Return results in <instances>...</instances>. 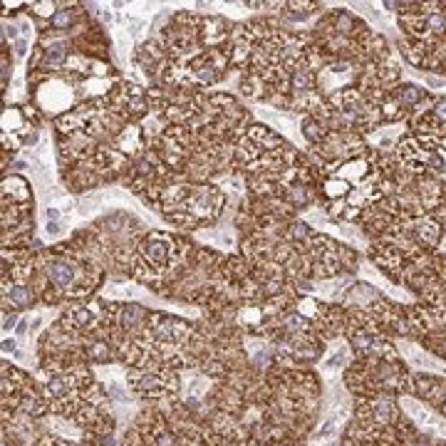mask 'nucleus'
I'll list each match as a JSON object with an SVG mask.
<instances>
[{"instance_id": "obj_1", "label": "nucleus", "mask_w": 446, "mask_h": 446, "mask_svg": "<svg viewBox=\"0 0 446 446\" xmlns=\"http://www.w3.org/2000/svg\"><path fill=\"white\" fill-rule=\"evenodd\" d=\"M47 276H50V280L55 282L57 288H70L77 280V263H72L67 258L52 260L47 266Z\"/></svg>"}, {"instance_id": "obj_2", "label": "nucleus", "mask_w": 446, "mask_h": 446, "mask_svg": "<svg viewBox=\"0 0 446 446\" xmlns=\"http://www.w3.org/2000/svg\"><path fill=\"white\" fill-rule=\"evenodd\" d=\"M65 322L70 325L67 330H72V333H92L97 325V315L87 310V308H74V310H70L65 315Z\"/></svg>"}, {"instance_id": "obj_3", "label": "nucleus", "mask_w": 446, "mask_h": 446, "mask_svg": "<svg viewBox=\"0 0 446 446\" xmlns=\"http://www.w3.org/2000/svg\"><path fill=\"white\" fill-rule=\"evenodd\" d=\"M85 357L90 362H95V365H107L109 360H114V350L107 340L95 337L85 344Z\"/></svg>"}, {"instance_id": "obj_4", "label": "nucleus", "mask_w": 446, "mask_h": 446, "mask_svg": "<svg viewBox=\"0 0 446 446\" xmlns=\"http://www.w3.org/2000/svg\"><path fill=\"white\" fill-rule=\"evenodd\" d=\"M144 317H147L144 308L132 303V305H122L117 320H119V328H122V330H127V333H134V330H139V325L144 322Z\"/></svg>"}, {"instance_id": "obj_5", "label": "nucleus", "mask_w": 446, "mask_h": 446, "mask_svg": "<svg viewBox=\"0 0 446 446\" xmlns=\"http://www.w3.org/2000/svg\"><path fill=\"white\" fill-rule=\"evenodd\" d=\"M404 409H407V414L414 419V422H419V424H429L431 422V414H429V409L424 407L422 401H417V399H412V397H404Z\"/></svg>"}, {"instance_id": "obj_6", "label": "nucleus", "mask_w": 446, "mask_h": 446, "mask_svg": "<svg viewBox=\"0 0 446 446\" xmlns=\"http://www.w3.org/2000/svg\"><path fill=\"white\" fill-rule=\"evenodd\" d=\"M10 303L15 308H30L33 305V293H30L28 288H23V285H17L10 293Z\"/></svg>"}, {"instance_id": "obj_7", "label": "nucleus", "mask_w": 446, "mask_h": 446, "mask_svg": "<svg viewBox=\"0 0 446 446\" xmlns=\"http://www.w3.org/2000/svg\"><path fill=\"white\" fill-rule=\"evenodd\" d=\"M310 82H312V77H310L308 70H298V72L293 74V90L295 92H308L310 90Z\"/></svg>"}, {"instance_id": "obj_8", "label": "nucleus", "mask_w": 446, "mask_h": 446, "mask_svg": "<svg viewBox=\"0 0 446 446\" xmlns=\"http://www.w3.org/2000/svg\"><path fill=\"white\" fill-rule=\"evenodd\" d=\"M422 97V90L419 87H414V85H407V87H401V92H399V99H401V104H414Z\"/></svg>"}, {"instance_id": "obj_9", "label": "nucleus", "mask_w": 446, "mask_h": 446, "mask_svg": "<svg viewBox=\"0 0 446 446\" xmlns=\"http://www.w3.org/2000/svg\"><path fill=\"white\" fill-rule=\"evenodd\" d=\"M303 129H305V136H308V139H312V141L322 139L320 127H317L315 122H312V119H305V122H303Z\"/></svg>"}, {"instance_id": "obj_10", "label": "nucleus", "mask_w": 446, "mask_h": 446, "mask_svg": "<svg viewBox=\"0 0 446 446\" xmlns=\"http://www.w3.org/2000/svg\"><path fill=\"white\" fill-rule=\"evenodd\" d=\"M97 204H99V196H87V198H82V204H79L82 209L79 211H82V214H92Z\"/></svg>"}, {"instance_id": "obj_11", "label": "nucleus", "mask_w": 446, "mask_h": 446, "mask_svg": "<svg viewBox=\"0 0 446 446\" xmlns=\"http://www.w3.org/2000/svg\"><path fill=\"white\" fill-rule=\"evenodd\" d=\"M52 23L57 25V28H65V25L70 23V10H63V13H57L55 15V20H52Z\"/></svg>"}, {"instance_id": "obj_12", "label": "nucleus", "mask_w": 446, "mask_h": 446, "mask_svg": "<svg viewBox=\"0 0 446 446\" xmlns=\"http://www.w3.org/2000/svg\"><path fill=\"white\" fill-rule=\"evenodd\" d=\"M60 231H63V226H60L57 221H47V233H50V236H60Z\"/></svg>"}, {"instance_id": "obj_13", "label": "nucleus", "mask_w": 446, "mask_h": 446, "mask_svg": "<svg viewBox=\"0 0 446 446\" xmlns=\"http://www.w3.org/2000/svg\"><path fill=\"white\" fill-rule=\"evenodd\" d=\"M15 350H17L15 340H3V352H6V355H8V352H15Z\"/></svg>"}, {"instance_id": "obj_14", "label": "nucleus", "mask_w": 446, "mask_h": 446, "mask_svg": "<svg viewBox=\"0 0 446 446\" xmlns=\"http://www.w3.org/2000/svg\"><path fill=\"white\" fill-rule=\"evenodd\" d=\"M127 25H129V28H132L129 33H132V35H136L141 28H144V20H129V23H127Z\"/></svg>"}, {"instance_id": "obj_15", "label": "nucleus", "mask_w": 446, "mask_h": 446, "mask_svg": "<svg viewBox=\"0 0 446 446\" xmlns=\"http://www.w3.org/2000/svg\"><path fill=\"white\" fill-rule=\"evenodd\" d=\"M436 117L446 119V99H439V104H436Z\"/></svg>"}, {"instance_id": "obj_16", "label": "nucleus", "mask_w": 446, "mask_h": 446, "mask_svg": "<svg viewBox=\"0 0 446 446\" xmlns=\"http://www.w3.org/2000/svg\"><path fill=\"white\" fill-rule=\"evenodd\" d=\"M15 55L17 57L25 55V40H15Z\"/></svg>"}, {"instance_id": "obj_17", "label": "nucleus", "mask_w": 446, "mask_h": 446, "mask_svg": "<svg viewBox=\"0 0 446 446\" xmlns=\"http://www.w3.org/2000/svg\"><path fill=\"white\" fill-rule=\"evenodd\" d=\"M60 218V211L57 209H47V221H57Z\"/></svg>"}, {"instance_id": "obj_18", "label": "nucleus", "mask_w": 446, "mask_h": 446, "mask_svg": "<svg viewBox=\"0 0 446 446\" xmlns=\"http://www.w3.org/2000/svg\"><path fill=\"white\" fill-rule=\"evenodd\" d=\"M3 325H6V330H10L13 325H15V317H6V322H3Z\"/></svg>"}, {"instance_id": "obj_19", "label": "nucleus", "mask_w": 446, "mask_h": 446, "mask_svg": "<svg viewBox=\"0 0 446 446\" xmlns=\"http://www.w3.org/2000/svg\"><path fill=\"white\" fill-rule=\"evenodd\" d=\"M28 330V322H20V328H17V335H23Z\"/></svg>"}, {"instance_id": "obj_20", "label": "nucleus", "mask_w": 446, "mask_h": 446, "mask_svg": "<svg viewBox=\"0 0 446 446\" xmlns=\"http://www.w3.org/2000/svg\"><path fill=\"white\" fill-rule=\"evenodd\" d=\"M328 446H335V444H328Z\"/></svg>"}]
</instances>
